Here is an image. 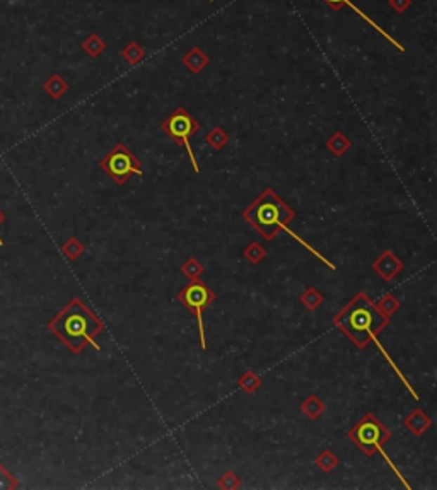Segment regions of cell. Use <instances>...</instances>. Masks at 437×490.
Segmentation results:
<instances>
[{
	"mask_svg": "<svg viewBox=\"0 0 437 490\" xmlns=\"http://www.w3.org/2000/svg\"><path fill=\"white\" fill-rule=\"evenodd\" d=\"M103 328L105 323L77 297H74L57 316L48 321L50 332L58 337V340L75 356L81 354L87 345L101 350L94 338L103 332Z\"/></svg>",
	"mask_w": 437,
	"mask_h": 490,
	"instance_id": "6da1fadb",
	"label": "cell"
},
{
	"mask_svg": "<svg viewBox=\"0 0 437 490\" xmlns=\"http://www.w3.org/2000/svg\"><path fill=\"white\" fill-rule=\"evenodd\" d=\"M337 326L360 349L369 345V342L383 332L388 326L389 318L381 313L372 299L365 292H359L341 309L333 320Z\"/></svg>",
	"mask_w": 437,
	"mask_h": 490,
	"instance_id": "7a4b0ae2",
	"label": "cell"
},
{
	"mask_svg": "<svg viewBox=\"0 0 437 490\" xmlns=\"http://www.w3.org/2000/svg\"><path fill=\"white\" fill-rule=\"evenodd\" d=\"M294 210L273 190L267 188L243 212V217L267 241L285 229L294 219Z\"/></svg>",
	"mask_w": 437,
	"mask_h": 490,
	"instance_id": "3957f363",
	"label": "cell"
},
{
	"mask_svg": "<svg viewBox=\"0 0 437 490\" xmlns=\"http://www.w3.org/2000/svg\"><path fill=\"white\" fill-rule=\"evenodd\" d=\"M389 437H391V432L377 420L374 413L364 415L351 430H348V439H351L365 456H374V453H381L384 460L388 461V465L396 472L391 460H389L383 451V444H386Z\"/></svg>",
	"mask_w": 437,
	"mask_h": 490,
	"instance_id": "277c9868",
	"label": "cell"
},
{
	"mask_svg": "<svg viewBox=\"0 0 437 490\" xmlns=\"http://www.w3.org/2000/svg\"><path fill=\"white\" fill-rule=\"evenodd\" d=\"M99 167L113 179L117 185H125L133 174H142V162L135 157L125 143H117L105 157L99 161Z\"/></svg>",
	"mask_w": 437,
	"mask_h": 490,
	"instance_id": "5b68a950",
	"label": "cell"
},
{
	"mask_svg": "<svg viewBox=\"0 0 437 490\" xmlns=\"http://www.w3.org/2000/svg\"><path fill=\"white\" fill-rule=\"evenodd\" d=\"M161 130L164 131V134H168V137H171V141H173L174 143L185 147L186 153H188L190 155V161H192L193 171L195 173H198L200 167H198L197 157H195L192 146H190L188 141L192 135H195L198 130H200V123H198L197 120H195L192 115L185 110V108H176V110H174L173 113H171L169 117L161 123Z\"/></svg>",
	"mask_w": 437,
	"mask_h": 490,
	"instance_id": "8992f818",
	"label": "cell"
},
{
	"mask_svg": "<svg viewBox=\"0 0 437 490\" xmlns=\"http://www.w3.org/2000/svg\"><path fill=\"white\" fill-rule=\"evenodd\" d=\"M178 301H181L183 304L190 311H193L195 316H197L202 349L207 350L204 318H202V313H204L205 308H209V306L216 301V294H214L212 290H210V287H207L204 282L192 281L188 285L183 287L180 292H178Z\"/></svg>",
	"mask_w": 437,
	"mask_h": 490,
	"instance_id": "52a82bcc",
	"label": "cell"
},
{
	"mask_svg": "<svg viewBox=\"0 0 437 490\" xmlns=\"http://www.w3.org/2000/svg\"><path fill=\"white\" fill-rule=\"evenodd\" d=\"M372 269L383 281L389 282L403 270V262L393 251L388 250L376 258L374 263H372Z\"/></svg>",
	"mask_w": 437,
	"mask_h": 490,
	"instance_id": "ba28073f",
	"label": "cell"
},
{
	"mask_svg": "<svg viewBox=\"0 0 437 490\" xmlns=\"http://www.w3.org/2000/svg\"><path fill=\"white\" fill-rule=\"evenodd\" d=\"M323 2H325V4H327V6H328V7H332V9H333V11H340V9H341V7H344V6H348V7H351V9H352V11H356V14H357V15H359V18H363L365 22H367V24H371V27H372V30H374V31H377V33H379L381 36H383V38H386V39H388V41H389V43H391V45H393V46H396V48H398V50H400V51H405V46H403V45H400V41H396V38H393V36H391V34H389V33H386V31H384V30H383V27H381V26H379V24H377L376 21H372V19H371V18H369V15H367V14H364V12H363V11H360V9H359V7H357V6H356V4H353V2H352V0H323Z\"/></svg>",
	"mask_w": 437,
	"mask_h": 490,
	"instance_id": "9c48e42d",
	"label": "cell"
},
{
	"mask_svg": "<svg viewBox=\"0 0 437 490\" xmlns=\"http://www.w3.org/2000/svg\"><path fill=\"white\" fill-rule=\"evenodd\" d=\"M209 57L202 51L200 46H193L188 53L183 55V65L192 72V74H200V72L209 65Z\"/></svg>",
	"mask_w": 437,
	"mask_h": 490,
	"instance_id": "30bf717a",
	"label": "cell"
},
{
	"mask_svg": "<svg viewBox=\"0 0 437 490\" xmlns=\"http://www.w3.org/2000/svg\"><path fill=\"white\" fill-rule=\"evenodd\" d=\"M432 425V420L424 413V410L417 408L405 418V427H407L413 436H422V434Z\"/></svg>",
	"mask_w": 437,
	"mask_h": 490,
	"instance_id": "8fae6325",
	"label": "cell"
},
{
	"mask_svg": "<svg viewBox=\"0 0 437 490\" xmlns=\"http://www.w3.org/2000/svg\"><path fill=\"white\" fill-rule=\"evenodd\" d=\"M43 89H45V93H48L53 99H60L62 96L69 91V84H67V81L60 74H53L48 81L45 82Z\"/></svg>",
	"mask_w": 437,
	"mask_h": 490,
	"instance_id": "7c38bea8",
	"label": "cell"
},
{
	"mask_svg": "<svg viewBox=\"0 0 437 490\" xmlns=\"http://www.w3.org/2000/svg\"><path fill=\"white\" fill-rule=\"evenodd\" d=\"M325 146H327L328 150H332L333 155L341 157V155L351 149V141H348L341 131H337V134H333L332 137H330V141L325 143Z\"/></svg>",
	"mask_w": 437,
	"mask_h": 490,
	"instance_id": "4fadbf2b",
	"label": "cell"
},
{
	"mask_svg": "<svg viewBox=\"0 0 437 490\" xmlns=\"http://www.w3.org/2000/svg\"><path fill=\"white\" fill-rule=\"evenodd\" d=\"M301 410H303V412L311 418V420H316V418L325 412V404L320 400V396H316V394H309L303 404H301Z\"/></svg>",
	"mask_w": 437,
	"mask_h": 490,
	"instance_id": "5bb4252c",
	"label": "cell"
},
{
	"mask_svg": "<svg viewBox=\"0 0 437 490\" xmlns=\"http://www.w3.org/2000/svg\"><path fill=\"white\" fill-rule=\"evenodd\" d=\"M144 57H145V50L135 41H130L129 45L122 50V58L126 60V62H129L132 67L137 65L141 60H144Z\"/></svg>",
	"mask_w": 437,
	"mask_h": 490,
	"instance_id": "9a60e30c",
	"label": "cell"
},
{
	"mask_svg": "<svg viewBox=\"0 0 437 490\" xmlns=\"http://www.w3.org/2000/svg\"><path fill=\"white\" fill-rule=\"evenodd\" d=\"M204 270H205L204 263L198 262L195 257H190L188 260H186L181 265L180 272L185 275L186 278H190V281H198V278H200V275L204 273Z\"/></svg>",
	"mask_w": 437,
	"mask_h": 490,
	"instance_id": "2e32d148",
	"label": "cell"
},
{
	"mask_svg": "<svg viewBox=\"0 0 437 490\" xmlns=\"http://www.w3.org/2000/svg\"><path fill=\"white\" fill-rule=\"evenodd\" d=\"M106 48V43L103 41L101 38H99L98 34H91V36H87V38L82 41V50L86 51L89 57H93V58H96L99 57V55L103 53V50Z\"/></svg>",
	"mask_w": 437,
	"mask_h": 490,
	"instance_id": "e0dca14e",
	"label": "cell"
},
{
	"mask_svg": "<svg viewBox=\"0 0 437 490\" xmlns=\"http://www.w3.org/2000/svg\"><path fill=\"white\" fill-rule=\"evenodd\" d=\"M205 141L210 147H212V149L222 150L226 147V143L229 142V135L226 134V131L222 130L221 127H214V129L210 130L209 134H207Z\"/></svg>",
	"mask_w": 437,
	"mask_h": 490,
	"instance_id": "ac0fdd59",
	"label": "cell"
},
{
	"mask_svg": "<svg viewBox=\"0 0 437 490\" xmlns=\"http://www.w3.org/2000/svg\"><path fill=\"white\" fill-rule=\"evenodd\" d=\"M237 385H240V388L243 389V392H246L248 394H253L258 388H260L261 381L260 378L256 376L255 370H246L243 376L237 380Z\"/></svg>",
	"mask_w": 437,
	"mask_h": 490,
	"instance_id": "d6986e66",
	"label": "cell"
},
{
	"mask_svg": "<svg viewBox=\"0 0 437 490\" xmlns=\"http://www.w3.org/2000/svg\"><path fill=\"white\" fill-rule=\"evenodd\" d=\"M377 309L381 311L383 314H386L388 318H391L393 314L396 313L401 308V302L396 299L393 294H386V296H383L377 301Z\"/></svg>",
	"mask_w": 437,
	"mask_h": 490,
	"instance_id": "ffe728a7",
	"label": "cell"
},
{
	"mask_svg": "<svg viewBox=\"0 0 437 490\" xmlns=\"http://www.w3.org/2000/svg\"><path fill=\"white\" fill-rule=\"evenodd\" d=\"M62 253L65 254L69 260H77V258L84 253V246H82V243L79 241L77 238H70L62 245Z\"/></svg>",
	"mask_w": 437,
	"mask_h": 490,
	"instance_id": "44dd1931",
	"label": "cell"
},
{
	"mask_svg": "<svg viewBox=\"0 0 437 490\" xmlns=\"http://www.w3.org/2000/svg\"><path fill=\"white\" fill-rule=\"evenodd\" d=\"M301 302H303L309 311H315L316 308H320L321 302H323V296H321L320 290H316L315 287H308L303 296H301Z\"/></svg>",
	"mask_w": 437,
	"mask_h": 490,
	"instance_id": "7402d4cb",
	"label": "cell"
},
{
	"mask_svg": "<svg viewBox=\"0 0 437 490\" xmlns=\"http://www.w3.org/2000/svg\"><path fill=\"white\" fill-rule=\"evenodd\" d=\"M315 463L320 466V468L323 470L325 473H328V472H332V470L335 468L337 465H339V458H337L335 454H333V451H330V449H325V451H321L320 454H318Z\"/></svg>",
	"mask_w": 437,
	"mask_h": 490,
	"instance_id": "603a6c76",
	"label": "cell"
},
{
	"mask_svg": "<svg viewBox=\"0 0 437 490\" xmlns=\"http://www.w3.org/2000/svg\"><path fill=\"white\" fill-rule=\"evenodd\" d=\"M244 258L248 260L249 263H253V265H256V263H260L261 260H263L265 257H267V251H265L263 248L260 246V243H256V241H253L252 245L248 246V248L244 250Z\"/></svg>",
	"mask_w": 437,
	"mask_h": 490,
	"instance_id": "cb8c5ba5",
	"label": "cell"
},
{
	"mask_svg": "<svg viewBox=\"0 0 437 490\" xmlns=\"http://www.w3.org/2000/svg\"><path fill=\"white\" fill-rule=\"evenodd\" d=\"M18 487H19L18 478H15L11 472H7L6 466L0 465V489L9 490V489H18Z\"/></svg>",
	"mask_w": 437,
	"mask_h": 490,
	"instance_id": "d4e9b609",
	"label": "cell"
},
{
	"mask_svg": "<svg viewBox=\"0 0 437 490\" xmlns=\"http://www.w3.org/2000/svg\"><path fill=\"white\" fill-rule=\"evenodd\" d=\"M240 477L233 472H226L224 475L218 478V487L221 489H240Z\"/></svg>",
	"mask_w": 437,
	"mask_h": 490,
	"instance_id": "484cf974",
	"label": "cell"
},
{
	"mask_svg": "<svg viewBox=\"0 0 437 490\" xmlns=\"http://www.w3.org/2000/svg\"><path fill=\"white\" fill-rule=\"evenodd\" d=\"M389 6H391L393 11L405 12L412 6V0H389Z\"/></svg>",
	"mask_w": 437,
	"mask_h": 490,
	"instance_id": "4316f807",
	"label": "cell"
},
{
	"mask_svg": "<svg viewBox=\"0 0 437 490\" xmlns=\"http://www.w3.org/2000/svg\"><path fill=\"white\" fill-rule=\"evenodd\" d=\"M4 224H6V215H4L2 210H0V227H2ZM0 246H4V239H2V236H0Z\"/></svg>",
	"mask_w": 437,
	"mask_h": 490,
	"instance_id": "83f0119b",
	"label": "cell"
},
{
	"mask_svg": "<svg viewBox=\"0 0 437 490\" xmlns=\"http://www.w3.org/2000/svg\"><path fill=\"white\" fill-rule=\"evenodd\" d=\"M207 2H214V0H207Z\"/></svg>",
	"mask_w": 437,
	"mask_h": 490,
	"instance_id": "f1b7e54d",
	"label": "cell"
}]
</instances>
